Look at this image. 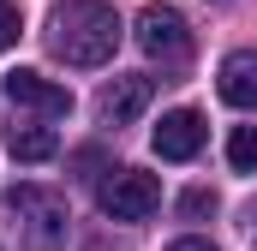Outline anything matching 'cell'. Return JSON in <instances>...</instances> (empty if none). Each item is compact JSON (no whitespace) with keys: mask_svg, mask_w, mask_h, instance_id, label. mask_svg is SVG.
<instances>
[{"mask_svg":"<svg viewBox=\"0 0 257 251\" xmlns=\"http://www.w3.org/2000/svg\"><path fill=\"white\" fill-rule=\"evenodd\" d=\"M48 48L66 66H108L120 48V12L108 0H66L48 12Z\"/></svg>","mask_w":257,"mask_h":251,"instance_id":"1","label":"cell"},{"mask_svg":"<svg viewBox=\"0 0 257 251\" xmlns=\"http://www.w3.org/2000/svg\"><path fill=\"white\" fill-rule=\"evenodd\" d=\"M6 209L18 215L24 239H30L36 251H54V245H66V221H72V215H66V197H60V191L30 186V180H24V186H12V191H6Z\"/></svg>","mask_w":257,"mask_h":251,"instance_id":"2","label":"cell"},{"mask_svg":"<svg viewBox=\"0 0 257 251\" xmlns=\"http://www.w3.org/2000/svg\"><path fill=\"white\" fill-rule=\"evenodd\" d=\"M138 48L162 66H180L192 60V24L180 6H144L138 12Z\"/></svg>","mask_w":257,"mask_h":251,"instance_id":"3","label":"cell"},{"mask_svg":"<svg viewBox=\"0 0 257 251\" xmlns=\"http://www.w3.org/2000/svg\"><path fill=\"white\" fill-rule=\"evenodd\" d=\"M162 209V186H156V174H144V168H120L114 180H102V215H114V221H150Z\"/></svg>","mask_w":257,"mask_h":251,"instance_id":"4","label":"cell"},{"mask_svg":"<svg viewBox=\"0 0 257 251\" xmlns=\"http://www.w3.org/2000/svg\"><path fill=\"white\" fill-rule=\"evenodd\" d=\"M0 96H6L12 108H30L36 120H66V114H72V90L54 84V78H42V72H30V66L6 72V78H0Z\"/></svg>","mask_w":257,"mask_h":251,"instance_id":"5","label":"cell"},{"mask_svg":"<svg viewBox=\"0 0 257 251\" xmlns=\"http://www.w3.org/2000/svg\"><path fill=\"white\" fill-rule=\"evenodd\" d=\"M150 96H156V78H144V72L108 78L102 96H96V114H102V126H132L144 108H150Z\"/></svg>","mask_w":257,"mask_h":251,"instance_id":"6","label":"cell"},{"mask_svg":"<svg viewBox=\"0 0 257 251\" xmlns=\"http://www.w3.org/2000/svg\"><path fill=\"white\" fill-rule=\"evenodd\" d=\"M150 144H156L162 162H192L197 150H203V114H197V108H174V114H162V126L150 132Z\"/></svg>","mask_w":257,"mask_h":251,"instance_id":"7","label":"cell"},{"mask_svg":"<svg viewBox=\"0 0 257 251\" xmlns=\"http://www.w3.org/2000/svg\"><path fill=\"white\" fill-rule=\"evenodd\" d=\"M215 90H221V102H233V108H257V48L227 54V60H221V78H215Z\"/></svg>","mask_w":257,"mask_h":251,"instance_id":"8","label":"cell"},{"mask_svg":"<svg viewBox=\"0 0 257 251\" xmlns=\"http://www.w3.org/2000/svg\"><path fill=\"white\" fill-rule=\"evenodd\" d=\"M6 150H12L18 162H48V156L60 150V138H54L48 126H12V132H6Z\"/></svg>","mask_w":257,"mask_h":251,"instance_id":"9","label":"cell"},{"mask_svg":"<svg viewBox=\"0 0 257 251\" xmlns=\"http://www.w3.org/2000/svg\"><path fill=\"white\" fill-rule=\"evenodd\" d=\"M227 162H233L239 174H257V126H233V138H227Z\"/></svg>","mask_w":257,"mask_h":251,"instance_id":"10","label":"cell"},{"mask_svg":"<svg viewBox=\"0 0 257 251\" xmlns=\"http://www.w3.org/2000/svg\"><path fill=\"white\" fill-rule=\"evenodd\" d=\"M180 215H186V221H203V215H215V191L192 186L186 197H180Z\"/></svg>","mask_w":257,"mask_h":251,"instance_id":"11","label":"cell"},{"mask_svg":"<svg viewBox=\"0 0 257 251\" xmlns=\"http://www.w3.org/2000/svg\"><path fill=\"white\" fill-rule=\"evenodd\" d=\"M18 30H24V18H18V6L12 0H0V54L18 42Z\"/></svg>","mask_w":257,"mask_h":251,"instance_id":"12","label":"cell"},{"mask_svg":"<svg viewBox=\"0 0 257 251\" xmlns=\"http://www.w3.org/2000/svg\"><path fill=\"white\" fill-rule=\"evenodd\" d=\"M168 251H215V245H209V239H174Z\"/></svg>","mask_w":257,"mask_h":251,"instance_id":"13","label":"cell"}]
</instances>
